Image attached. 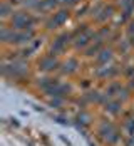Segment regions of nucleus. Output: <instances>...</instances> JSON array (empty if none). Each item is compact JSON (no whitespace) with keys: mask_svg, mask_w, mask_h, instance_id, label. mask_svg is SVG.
<instances>
[{"mask_svg":"<svg viewBox=\"0 0 134 146\" xmlns=\"http://www.w3.org/2000/svg\"><path fill=\"white\" fill-rule=\"evenodd\" d=\"M12 24H14L17 29H27L32 25V17L29 14H22V12H18V14H15L12 17Z\"/></svg>","mask_w":134,"mask_h":146,"instance_id":"1","label":"nucleus"},{"mask_svg":"<svg viewBox=\"0 0 134 146\" xmlns=\"http://www.w3.org/2000/svg\"><path fill=\"white\" fill-rule=\"evenodd\" d=\"M67 17H69V14H67L65 10H60V12H57V14L54 15V19L49 22V27H50V29H54V27H59V25H62V24L67 20Z\"/></svg>","mask_w":134,"mask_h":146,"instance_id":"2","label":"nucleus"},{"mask_svg":"<svg viewBox=\"0 0 134 146\" xmlns=\"http://www.w3.org/2000/svg\"><path fill=\"white\" fill-rule=\"evenodd\" d=\"M39 67L42 69V71H50V69H55L57 67V60L55 57H44L40 62H39Z\"/></svg>","mask_w":134,"mask_h":146,"instance_id":"3","label":"nucleus"},{"mask_svg":"<svg viewBox=\"0 0 134 146\" xmlns=\"http://www.w3.org/2000/svg\"><path fill=\"white\" fill-rule=\"evenodd\" d=\"M90 37H92V32H90V30H84V34H82V35H79V39H77L75 45H77V47H84V45L89 42Z\"/></svg>","mask_w":134,"mask_h":146,"instance_id":"4","label":"nucleus"},{"mask_svg":"<svg viewBox=\"0 0 134 146\" xmlns=\"http://www.w3.org/2000/svg\"><path fill=\"white\" fill-rule=\"evenodd\" d=\"M55 5H57V0H40V2L37 3V7H39L40 10H52Z\"/></svg>","mask_w":134,"mask_h":146,"instance_id":"5","label":"nucleus"},{"mask_svg":"<svg viewBox=\"0 0 134 146\" xmlns=\"http://www.w3.org/2000/svg\"><path fill=\"white\" fill-rule=\"evenodd\" d=\"M75 67H77V60H75V59H69V60L64 64V69H62V72L71 74V72H74V71H75Z\"/></svg>","mask_w":134,"mask_h":146,"instance_id":"6","label":"nucleus"},{"mask_svg":"<svg viewBox=\"0 0 134 146\" xmlns=\"http://www.w3.org/2000/svg\"><path fill=\"white\" fill-rule=\"evenodd\" d=\"M111 57H112V52H111V50H101V54H99L97 60H99L101 64H106L107 60H111Z\"/></svg>","mask_w":134,"mask_h":146,"instance_id":"7","label":"nucleus"},{"mask_svg":"<svg viewBox=\"0 0 134 146\" xmlns=\"http://www.w3.org/2000/svg\"><path fill=\"white\" fill-rule=\"evenodd\" d=\"M111 14H112V7H106L104 10H102V15H99V19L104 20L106 17H111Z\"/></svg>","mask_w":134,"mask_h":146,"instance_id":"8","label":"nucleus"},{"mask_svg":"<svg viewBox=\"0 0 134 146\" xmlns=\"http://www.w3.org/2000/svg\"><path fill=\"white\" fill-rule=\"evenodd\" d=\"M0 12H2V17H7V15H9V12H10V7H9L7 3H2Z\"/></svg>","mask_w":134,"mask_h":146,"instance_id":"9","label":"nucleus"},{"mask_svg":"<svg viewBox=\"0 0 134 146\" xmlns=\"http://www.w3.org/2000/svg\"><path fill=\"white\" fill-rule=\"evenodd\" d=\"M62 2H65V3H74L75 0H62Z\"/></svg>","mask_w":134,"mask_h":146,"instance_id":"10","label":"nucleus"}]
</instances>
